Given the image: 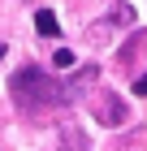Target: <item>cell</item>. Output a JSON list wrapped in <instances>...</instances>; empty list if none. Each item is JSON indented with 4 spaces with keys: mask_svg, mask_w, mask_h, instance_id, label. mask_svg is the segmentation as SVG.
Returning <instances> with one entry per match:
<instances>
[{
    "mask_svg": "<svg viewBox=\"0 0 147 151\" xmlns=\"http://www.w3.org/2000/svg\"><path fill=\"white\" fill-rule=\"evenodd\" d=\"M9 91H13V104L26 108V112H39V108H52L65 99V91H61V82L52 78V73L35 69V65H22V69L9 78Z\"/></svg>",
    "mask_w": 147,
    "mask_h": 151,
    "instance_id": "cell-1",
    "label": "cell"
},
{
    "mask_svg": "<svg viewBox=\"0 0 147 151\" xmlns=\"http://www.w3.org/2000/svg\"><path fill=\"white\" fill-rule=\"evenodd\" d=\"M95 116H100V125L117 129V125H125V116H130V112H125V104L117 99V95H104V104H100V112H95Z\"/></svg>",
    "mask_w": 147,
    "mask_h": 151,
    "instance_id": "cell-2",
    "label": "cell"
},
{
    "mask_svg": "<svg viewBox=\"0 0 147 151\" xmlns=\"http://www.w3.org/2000/svg\"><path fill=\"white\" fill-rule=\"evenodd\" d=\"M61 151H87V134L82 129H61Z\"/></svg>",
    "mask_w": 147,
    "mask_h": 151,
    "instance_id": "cell-3",
    "label": "cell"
},
{
    "mask_svg": "<svg viewBox=\"0 0 147 151\" xmlns=\"http://www.w3.org/2000/svg\"><path fill=\"white\" fill-rule=\"evenodd\" d=\"M35 26H39V35H56V17H52L48 9H39V13H35Z\"/></svg>",
    "mask_w": 147,
    "mask_h": 151,
    "instance_id": "cell-4",
    "label": "cell"
},
{
    "mask_svg": "<svg viewBox=\"0 0 147 151\" xmlns=\"http://www.w3.org/2000/svg\"><path fill=\"white\" fill-rule=\"evenodd\" d=\"M52 65H56V69H69V65H74V52H69V47H56Z\"/></svg>",
    "mask_w": 147,
    "mask_h": 151,
    "instance_id": "cell-5",
    "label": "cell"
},
{
    "mask_svg": "<svg viewBox=\"0 0 147 151\" xmlns=\"http://www.w3.org/2000/svg\"><path fill=\"white\" fill-rule=\"evenodd\" d=\"M134 91H138V95H147V73H143V78H134Z\"/></svg>",
    "mask_w": 147,
    "mask_h": 151,
    "instance_id": "cell-6",
    "label": "cell"
},
{
    "mask_svg": "<svg viewBox=\"0 0 147 151\" xmlns=\"http://www.w3.org/2000/svg\"><path fill=\"white\" fill-rule=\"evenodd\" d=\"M0 60H4V43H0Z\"/></svg>",
    "mask_w": 147,
    "mask_h": 151,
    "instance_id": "cell-7",
    "label": "cell"
}]
</instances>
